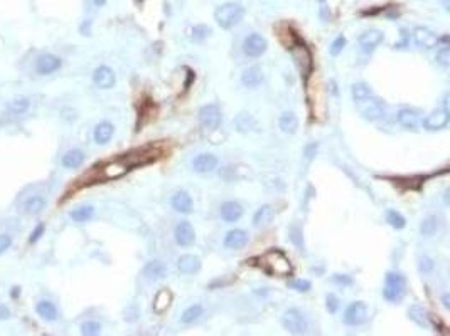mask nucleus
<instances>
[{"instance_id": "nucleus-1", "label": "nucleus", "mask_w": 450, "mask_h": 336, "mask_svg": "<svg viewBox=\"0 0 450 336\" xmlns=\"http://www.w3.org/2000/svg\"><path fill=\"white\" fill-rule=\"evenodd\" d=\"M261 266L265 267L267 272L273 274V276L285 278L292 274L290 259L285 256L282 251H268L267 254L261 257Z\"/></svg>"}, {"instance_id": "nucleus-2", "label": "nucleus", "mask_w": 450, "mask_h": 336, "mask_svg": "<svg viewBox=\"0 0 450 336\" xmlns=\"http://www.w3.org/2000/svg\"><path fill=\"white\" fill-rule=\"evenodd\" d=\"M245 15V7L240 2H226L219 5L215 12V19L219 27L223 29H231L238 22H241Z\"/></svg>"}, {"instance_id": "nucleus-3", "label": "nucleus", "mask_w": 450, "mask_h": 336, "mask_svg": "<svg viewBox=\"0 0 450 336\" xmlns=\"http://www.w3.org/2000/svg\"><path fill=\"white\" fill-rule=\"evenodd\" d=\"M407 291V279L402 272H388L385 278V288L383 296L389 302H398L405 296Z\"/></svg>"}, {"instance_id": "nucleus-4", "label": "nucleus", "mask_w": 450, "mask_h": 336, "mask_svg": "<svg viewBox=\"0 0 450 336\" xmlns=\"http://www.w3.org/2000/svg\"><path fill=\"white\" fill-rule=\"evenodd\" d=\"M356 106H358L361 114L369 121H376V119H381L383 116H385V104H383L375 95L361 99V101H356Z\"/></svg>"}, {"instance_id": "nucleus-5", "label": "nucleus", "mask_w": 450, "mask_h": 336, "mask_svg": "<svg viewBox=\"0 0 450 336\" xmlns=\"http://www.w3.org/2000/svg\"><path fill=\"white\" fill-rule=\"evenodd\" d=\"M282 324L287 331L294 333V334H302L307 331L309 328V323H307V318L304 316V313L299 310H288L283 313L282 318Z\"/></svg>"}, {"instance_id": "nucleus-6", "label": "nucleus", "mask_w": 450, "mask_h": 336, "mask_svg": "<svg viewBox=\"0 0 450 336\" xmlns=\"http://www.w3.org/2000/svg\"><path fill=\"white\" fill-rule=\"evenodd\" d=\"M367 315H369V311H367L366 302L356 301V302H353V304H349L348 308H346L344 323L349 324V326H361V324L366 323Z\"/></svg>"}, {"instance_id": "nucleus-7", "label": "nucleus", "mask_w": 450, "mask_h": 336, "mask_svg": "<svg viewBox=\"0 0 450 336\" xmlns=\"http://www.w3.org/2000/svg\"><path fill=\"white\" fill-rule=\"evenodd\" d=\"M290 52H292V57L295 60V64L299 66L300 73L304 78H309L310 71H312V56L310 51L302 44H297V46H290Z\"/></svg>"}, {"instance_id": "nucleus-8", "label": "nucleus", "mask_w": 450, "mask_h": 336, "mask_svg": "<svg viewBox=\"0 0 450 336\" xmlns=\"http://www.w3.org/2000/svg\"><path fill=\"white\" fill-rule=\"evenodd\" d=\"M221 109L218 104H206L199 109V121L207 130H216L221 125Z\"/></svg>"}, {"instance_id": "nucleus-9", "label": "nucleus", "mask_w": 450, "mask_h": 336, "mask_svg": "<svg viewBox=\"0 0 450 336\" xmlns=\"http://www.w3.org/2000/svg\"><path fill=\"white\" fill-rule=\"evenodd\" d=\"M268 42L263 36L260 34H250L243 41V52L250 57H260L263 52L267 51Z\"/></svg>"}, {"instance_id": "nucleus-10", "label": "nucleus", "mask_w": 450, "mask_h": 336, "mask_svg": "<svg viewBox=\"0 0 450 336\" xmlns=\"http://www.w3.org/2000/svg\"><path fill=\"white\" fill-rule=\"evenodd\" d=\"M413 41L421 49H433L440 42L435 32H432L429 27H416L413 30Z\"/></svg>"}, {"instance_id": "nucleus-11", "label": "nucleus", "mask_w": 450, "mask_h": 336, "mask_svg": "<svg viewBox=\"0 0 450 336\" xmlns=\"http://www.w3.org/2000/svg\"><path fill=\"white\" fill-rule=\"evenodd\" d=\"M174 237H175V242H177L179 246H182V247L193 246L194 240H196L194 227L191 225V222H188V220H182V222L177 224V227H175Z\"/></svg>"}, {"instance_id": "nucleus-12", "label": "nucleus", "mask_w": 450, "mask_h": 336, "mask_svg": "<svg viewBox=\"0 0 450 336\" xmlns=\"http://www.w3.org/2000/svg\"><path fill=\"white\" fill-rule=\"evenodd\" d=\"M219 165V160L211 153H201L193 160V170L197 173H211Z\"/></svg>"}, {"instance_id": "nucleus-13", "label": "nucleus", "mask_w": 450, "mask_h": 336, "mask_svg": "<svg viewBox=\"0 0 450 336\" xmlns=\"http://www.w3.org/2000/svg\"><path fill=\"white\" fill-rule=\"evenodd\" d=\"M383 39H385V34H383L381 30L378 29H369L363 32V34L359 36V47L363 49L364 52H371L375 51V49L380 46V44L383 42Z\"/></svg>"}, {"instance_id": "nucleus-14", "label": "nucleus", "mask_w": 450, "mask_h": 336, "mask_svg": "<svg viewBox=\"0 0 450 336\" xmlns=\"http://www.w3.org/2000/svg\"><path fill=\"white\" fill-rule=\"evenodd\" d=\"M93 82H95L100 89H110V87L115 86L117 78H115L113 69H110L108 66H100V68H96L95 73H93Z\"/></svg>"}, {"instance_id": "nucleus-15", "label": "nucleus", "mask_w": 450, "mask_h": 336, "mask_svg": "<svg viewBox=\"0 0 450 336\" xmlns=\"http://www.w3.org/2000/svg\"><path fill=\"white\" fill-rule=\"evenodd\" d=\"M448 119H450V113H447L445 109H435V111L430 113L429 116L425 118L423 126L425 130L429 131H437V130L445 128L448 125Z\"/></svg>"}, {"instance_id": "nucleus-16", "label": "nucleus", "mask_w": 450, "mask_h": 336, "mask_svg": "<svg viewBox=\"0 0 450 336\" xmlns=\"http://www.w3.org/2000/svg\"><path fill=\"white\" fill-rule=\"evenodd\" d=\"M248 240H250V235L246 230L234 229V230H229L226 237H224V247H226V249L238 251V249H243V247L248 244Z\"/></svg>"}, {"instance_id": "nucleus-17", "label": "nucleus", "mask_w": 450, "mask_h": 336, "mask_svg": "<svg viewBox=\"0 0 450 336\" xmlns=\"http://www.w3.org/2000/svg\"><path fill=\"white\" fill-rule=\"evenodd\" d=\"M59 68H61V59L54 56V54H42V56L37 59V64H36V71L42 76L51 74Z\"/></svg>"}, {"instance_id": "nucleus-18", "label": "nucleus", "mask_w": 450, "mask_h": 336, "mask_svg": "<svg viewBox=\"0 0 450 336\" xmlns=\"http://www.w3.org/2000/svg\"><path fill=\"white\" fill-rule=\"evenodd\" d=\"M142 274H144V278L147 281L155 283V281H161V279H164L167 276V267H166V264L161 262V261H150V262L145 264Z\"/></svg>"}, {"instance_id": "nucleus-19", "label": "nucleus", "mask_w": 450, "mask_h": 336, "mask_svg": "<svg viewBox=\"0 0 450 336\" xmlns=\"http://www.w3.org/2000/svg\"><path fill=\"white\" fill-rule=\"evenodd\" d=\"M219 213H221V219L224 222H236L243 216V207L240 205L238 202H224L221 208H219Z\"/></svg>"}, {"instance_id": "nucleus-20", "label": "nucleus", "mask_w": 450, "mask_h": 336, "mask_svg": "<svg viewBox=\"0 0 450 336\" xmlns=\"http://www.w3.org/2000/svg\"><path fill=\"white\" fill-rule=\"evenodd\" d=\"M44 208H46V198L41 195H31L22 203V212H24L25 216H37Z\"/></svg>"}, {"instance_id": "nucleus-21", "label": "nucleus", "mask_w": 450, "mask_h": 336, "mask_svg": "<svg viewBox=\"0 0 450 336\" xmlns=\"http://www.w3.org/2000/svg\"><path fill=\"white\" fill-rule=\"evenodd\" d=\"M177 269L182 274H194L201 269V259L193 254H184L179 257Z\"/></svg>"}, {"instance_id": "nucleus-22", "label": "nucleus", "mask_w": 450, "mask_h": 336, "mask_svg": "<svg viewBox=\"0 0 450 336\" xmlns=\"http://www.w3.org/2000/svg\"><path fill=\"white\" fill-rule=\"evenodd\" d=\"M172 207L175 212L180 213H191L193 212V198L188 192H177L172 197Z\"/></svg>"}, {"instance_id": "nucleus-23", "label": "nucleus", "mask_w": 450, "mask_h": 336, "mask_svg": "<svg viewBox=\"0 0 450 336\" xmlns=\"http://www.w3.org/2000/svg\"><path fill=\"white\" fill-rule=\"evenodd\" d=\"M261 81H263V73H261L260 68H256V66L245 69L243 74H241V82H243L246 87H256V86H260Z\"/></svg>"}, {"instance_id": "nucleus-24", "label": "nucleus", "mask_w": 450, "mask_h": 336, "mask_svg": "<svg viewBox=\"0 0 450 336\" xmlns=\"http://www.w3.org/2000/svg\"><path fill=\"white\" fill-rule=\"evenodd\" d=\"M113 131H115V128H113L112 123H108V121H101V123L95 128V135H93V136H95V141L98 143V145H107V143L112 140Z\"/></svg>"}, {"instance_id": "nucleus-25", "label": "nucleus", "mask_w": 450, "mask_h": 336, "mask_svg": "<svg viewBox=\"0 0 450 336\" xmlns=\"http://www.w3.org/2000/svg\"><path fill=\"white\" fill-rule=\"evenodd\" d=\"M398 123L403 126V128H415L416 125H418V113L415 111V109H410V108H403L398 111Z\"/></svg>"}, {"instance_id": "nucleus-26", "label": "nucleus", "mask_w": 450, "mask_h": 336, "mask_svg": "<svg viewBox=\"0 0 450 336\" xmlns=\"http://www.w3.org/2000/svg\"><path fill=\"white\" fill-rule=\"evenodd\" d=\"M234 126L240 133H248V131L256 130V119L248 113H240L238 116L234 118Z\"/></svg>"}, {"instance_id": "nucleus-27", "label": "nucleus", "mask_w": 450, "mask_h": 336, "mask_svg": "<svg viewBox=\"0 0 450 336\" xmlns=\"http://www.w3.org/2000/svg\"><path fill=\"white\" fill-rule=\"evenodd\" d=\"M408 316L413 323L418 324L420 328H429L430 326V321H429V313H427L423 308L418 306V304H413L408 310Z\"/></svg>"}, {"instance_id": "nucleus-28", "label": "nucleus", "mask_w": 450, "mask_h": 336, "mask_svg": "<svg viewBox=\"0 0 450 336\" xmlns=\"http://www.w3.org/2000/svg\"><path fill=\"white\" fill-rule=\"evenodd\" d=\"M128 165L125 163H120V162H115V163H108L105 168H103V177L108 178V180H113V178H120L122 175H125L128 172Z\"/></svg>"}, {"instance_id": "nucleus-29", "label": "nucleus", "mask_w": 450, "mask_h": 336, "mask_svg": "<svg viewBox=\"0 0 450 336\" xmlns=\"http://www.w3.org/2000/svg\"><path fill=\"white\" fill-rule=\"evenodd\" d=\"M171 302H172L171 291H167V289L158 291L157 296H155V301H153V311L161 315V313L167 311V308L171 306Z\"/></svg>"}, {"instance_id": "nucleus-30", "label": "nucleus", "mask_w": 450, "mask_h": 336, "mask_svg": "<svg viewBox=\"0 0 450 336\" xmlns=\"http://www.w3.org/2000/svg\"><path fill=\"white\" fill-rule=\"evenodd\" d=\"M280 128H282L283 133H288V135H294L295 131H297L299 128V119L297 116H295L294 113H283L282 116H280Z\"/></svg>"}, {"instance_id": "nucleus-31", "label": "nucleus", "mask_w": 450, "mask_h": 336, "mask_svg": "<svg viewBox=\"0 0 450 336\" xmlns=\"http://www.w3.org/2000/svg\"><path fill=\"white\" fill-rule=\"evenodd\" d=\"M273 219V208L270 205H263L256 210L253 216V225L255 227H263V225H268Z\"/></svg>"}, {"instance_id": "nucleus-32", "label": "nucleus", "mask_w": 450, "mask_h": 336, "mask_svg": "<svg viewBox=\"0 0 450 336\" xmlns=\"http://www.w3.org/2000/svg\"><path fill=\"white\" fill-rule=\"evenodd\" d=\"M36 311H37V315H39L42 319H46V321H54V319L58 318V310H56V306H54L52 302H49V301H41V302H37Z\"/></svg>"}, {"instance_id": "nucleus-33", "label": "nucleus", "mask_w": 450, "mask_h": 336, "mask_svg": "<svg viewBox=\"0 0 450 336\" xmlns=\"http://www.w3.org/2000/svg\"><path fill=\"white\" fill-rule=\"evenodd\" d=\"M85 162V153L81 150H69L63 157V167L64 168H78Z\"/></svg>"}, {"instance_id": "nucleus-34", "label": "nucleus", "mask_w": 450, "mask_h": 336, "mask_svg": "<svg viewBox=\"0 0 450 336\" xmlns=\"http://www.w3.org/2000/svg\"><path fill=\"white\" fill-rule=\"evenodd\" d=\"M29 108H31V99L20 96V98H15L14 101H10L7 111L9 114H17L19 116V114H24L29 111Z\"/></svg>"}, {"instance_id": "nucleus-35", "label": "nucleus", "mask_w": 450, "mask_h": 336, "mask_svg": "<svg viewBox=\"0 0 450 336\" xmlns=\"http://www.w3.org/2000/svg\"><path fill=\"white\" fill-rule=\"evenodd\" d=\"M438 227H440V220H438V217L430 216V217H425L423 220H421L420 232H421V235H425V237H432V235L438 230Z\"/></svg>"}, {"instance_id": "nucleus-36", "label": "nucleus", "mask_w": 450, "mask_h": 336, "mask_svg": "<svg viewBox=\"0 0 450 336\" xmlns=\"http://www.w3.org/2000/svg\"><path fill=\"white\" fill-rule=\"evenodd\" d=\"M202 313H204V310H202L201 304H193V306H189L188 310L182 313V316H180V321H182L184 324H191V323L197 321V319L202 316Z\"/></svg>"}, {"instance_id": "nucleus-37", "label": "nucleus", "mask_w": 450, "mask_h": 336, "mask_svg": "<svg viewBox=\"0 0 450 336\" xmlns=\"http://www.w3.org/2000/svg\"><path fill=\"white\" fill-rule=\"evenodd\" d=\"M93 216H95V208H93L91 205L78 207L71 212V219H73L74 222H86V220H90Z\"/></svg>"}, {"instance_id": "nucleus-38", "label": "nucleus", "mask_w": 450, "mask_h": 336, "mask_svg": "<svg viewBox=\"0 0 450 336\" xmlns=\"http://www.w3.org/2000/svg\"><path fill=\"white\" fill-rule=\"evenodd\" d=\"M351 95H353V99L356 103V101H361V99H364L367 96H371L373 91L366 84H363V82H358V84H354L353 87H351Z\"/></svg>"}, {"instance_id": "nucleus-39", "label": "nucleus", "mask_w": 450, "mask_h": 336, "mask_svg": "<svg viewBox=\"0 0 450 336\" xmlns=\"http://www.w3.org/2000/svg\"><path fill=\"white\" fill-rule=\"evenodd\" d=\"M386 220H388V224L391 225L393 229H396V230H402V229H405V225H407V220H405V217L402 216V213H398L394 210H389L386 213Z\"/></svg>"}, {"instance_id": "nucleus-40", "label": "nucleus", "mask_w": 450, "mask_h": 336, "mask_svg": "<svg viewBox=\"0 0 450 336\" xmlns=\"http://www.w3.org/2000/svg\"><path fill=\"white\" fill-rule=\"evenodd\" d=\"M101 331V324L100 323H95V321H86L81 324V333L83 334H100Z\"/></svg>"}, {"instance_id": "nucleus-41", "label": "nucleus", "mask_w": 450, "mask_h": 336, "mask_svg": "<svg viewBox=\"0 0 450 336\" xmlns=\"http://www.w3.org/2000/svg\"><path fill=\"white\" fill-rule=\"evenodd\" d=\"M437 63L443 66V68H448L450 66V47L443 46L440 51L437 52Z\"/></svg>"}, {"instance_id": "nucleus-42", "label": "nucleus", "mask_w": 450, "mask_h": 336, "mask_svg": "<svg viewBox=\"0 0 450 336\" xmlns=\"http://www.w3.org/2000/svg\"><path fill=\"white\" fill-rule=\"evenodd\" d=\"M211 34V29L207 25H196L193 29V41H202Z\"/></svg>"}, {"instance_id": "nucleus-43", "label": "nucleus", "mask_w": 450, "mask_h": 336, "mask_svg": "<svg viewBox=\"0 0 450 336\" xmlns=\"http://www.w3.org/2000/svg\"><path fill=\"white\" fill-rule=\"evenodd\" d=\"M418 267H420V272L429 274V272L433 271V267H435V262H433L430 257H427V256H425V257H421V259H420Z\"/></svg>"}, {"instance_id": "nucleus-44", "label": "nucleus", "mask_w": 450, "mask_h": 336, "mask_svg": "<svg viewBox=\"0 0 450 336\" xmlns=\"http://www.w3.org/2000/svg\"><path fill=\"white\" fill-rule=\"evenodd\" d=\"M344 46H346V39H344L342 36H339L337 39L332 42V46H331V54H332V56H339V54L342 52Z\"/></svg>"}, {"instance_id": "nucleus-45", "label": "nucleus", "mask_w": 450, "mask_h": 336, "mask_svg": "<svg viewBox=\"0 0 450 336\" xmlns=\"http://www.w3.org/2000/svg\"><path fill=\"white\" fill-rule=\"evenodd\" d=\"M290 286H292L295 291H299V293H307V291L310 289V281L299 279V281H294V283L290 284Z\"/></svg>"}, {"instance_id": "nucleus-46", "label": "nucleus", "mask_w": 450, "mask_h": 336, "mask_svg": "<svg viewBox=\"0 0 450 336\" xmlns=\"http://www.w3.org/2000/svg\"><path fill=\"white\" fill-rule=\"evenodd\" d=\"M326 306H327L329 313H336L337 308H339V299L334 294H329L327 299H326Z\"/></svg>"}, {"instance_id": "nucleus-47", "label": "nucleus", "mask_w": 450, "mask_h": 336, "mask_svg": "<svg viewBox=\"0 0 450 336\" xmlns=\"http://www.w3.org/2000/svg\"><path fill=\"white\" fill-rule=\"evenodd\" d=\"M10 244H12V239H10L7 234L0 235V254H4V252L10 247Z\"/></svg>"}, {"instance_id": "nucleus-48", "label": "nucleus", "mask_w": 450, "mask_h": 336, "mask_svg": "<svg viewBox=\"0 0 450 336\" xmlns=\"http://www.w3.org/2000/svg\"><path fill=\"white\" fill-rule=\"evenodd\" d=\"M334 283H337V284H342V286H349L351 283H353V279L351 278H348L346 276V274H334Z\"/></svg>"}, {"instance_id": "nucleus-49", "label": "nucleus", "mask_w": 450, "mask_h": 336, "mask_svg": "<svg viewBox=\"0 0 450 336\" xmlns=\"http://www.w3.org/2000/svg\"><path fill=\"white\" fill-rule=\"evenodd\" d=\"M42 232H44V225H37V227L34 229V232L31 234V239H29L31 244H34V242L42 235Z\"/></svg>"}, {"instance_id": "nucleus-50", "label": "nucleus", "mask_w": 450, "mask_h": 336, "mask_svg": "<svg viewBox=\"0 0 450 336\" xmlns=\"http://www.w3.org/2000/svg\"><path fill=\"white\" fill-rule=\"evenodd\" d=\"M299 235H300V230H299L297 227H292V229H290V239H292L299 247H302V240L299 239Z\"/></svg>"}, {"instance_id": "nucleus-51", "label": "nucleus", "mask_w": 450, "mask_h": 336, "mask_svg": "<svg viewBox=\"0 0 450 336\" xmlns=\"http://www.w3.org/2000/svg\"><path fill=\"white\" fill-rule=\"evenodd\" d=\"M450 95H445V98H443V109H445L447 113H450Z\"/></svg>"}, {"instance_id": "nucleus-52", "label": "nucleus", "mask_w": 450, "mask_h": 336, "mask_svg": "<svg viewBox=\"0 0 450 336\" xmlns=\"http://www.w3.org/2000/svg\"><path fill=\"white\" fill-rule=\"evenodd\" d=\"M443 306H445V308H450V296H448V294L443 296Z\"/></svg>"}, {"instance_id": "nucleus-53", "label": "nucleus", "mask_w": 450, "mask_h": 336, "mask_svg": "<svg viewBox=\"0 0 450 336\" xmlns=\"http://www.w3.org/2000/svg\"><path fill=\"white\" fill-rule=\"evenodd\" d=\"M93 4L98 5V7H103V5L107 4V0H93Z\"/></svg>"}, {"instance_id": "nucleus-54", "label": "nucleus", "mask_w": 450, "mask_h": 336, "mask_svg": "<svg viewBox=\"0 0 450 336\" xmlns=\"http://www.w3.org/2000/svg\"><path fill=\"white\" fill-rule=\"evenodd\" d=\"M442 4H443V9H445V10L450 9V0H442Z\"/></svg>"}]
</instances>
